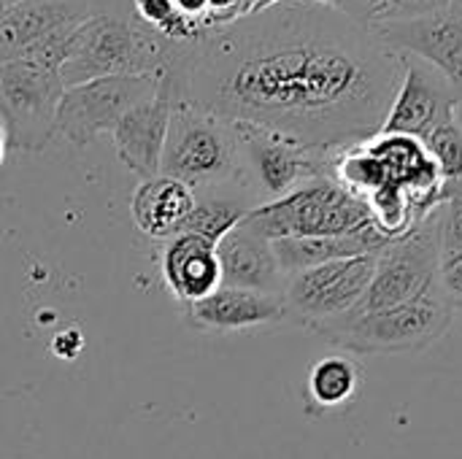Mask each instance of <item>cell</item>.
<instances>
[{"mask_svg":"<svg viewBox=\"0 0 462 459\" xmlns=\"http://www.w3.org/2000/svg\"><path fill=\"white\" fill-rule=\"evenodd\" d=\"M111 11H133L125 0H11L0 3V65L43 38L73 32L84 22Z\"/></svg>","mask_w":462,"mask_h":459,"instance_id":"13","label":"cell"},{"mask_svg":"<svg viewBox=\"0 0 462 459\" xmlns=\"http://www.w3.org/2000/svg\"><path fill=\"white\" fill-rule=\"evenodd\" d=\"M195 206V192L168 176H154L138 184L130 208L135 225L152 238H176Z\"/></svg>","mask_w":462,"mask_h":459,"instance_id":"18","label":"cell"},{"mask_svg":"<svg viewBox=\"0 0 462 459\" xmlns=\"http://www.w3.org/2000/svg\"><path fill=\"white\" fill-rule=\"evenodd\" d=\"M441 268V235L439 208L422 216L409 233L395 238L376 254V271L363 303L352 314L382 311L422 300L439 292Z\"/></svg>","mask_w":462,"mask_h":459,"instance_id":"7","label":"cell"},{"mask_svg":"<svg viewBox=\"0 0 462 459\" xmlns=\"http://www.w3.org/2000/svg\"><path fill=\"white\" fill-rule=\"evenodd\" d=\"M371 30L393 54H411L441 70L462 95V0L425 14L374 16Z\"/></svg>","mask_w":462,"mask_h":459,"instance_id":"11","label":"cell"},{"mask_svg":"<svg viewBox=\"0 0 462 459\" xmlns=\"http://www.w3.org/2000/svg\"><path fill=\"white\" fill-rule=\"evenodd\" d=\"M376 271V254L333 260L287 276L282 300L292 322L319 327L349 317L365 298Z\"/></svg>","mask_w":462,"mask_h":459,"instance_id":"8","label":"cell"},{"mask_svg":"<svg viewBox=\"0 0 462 459\" xmlns=\"http://www.w3.org/2000/svg\"><path fill=\"white\" fill-rule=\"evenodd\" d=\"M65 84L60 70H49L24 57L0 65V119L8 141L19 149H43L57 122Z\"/></svg>","mask_w":462,"mask_h":459,"instance_id":"9","label":"cell"},{"mask_svg":"<svg viewBox=\"0 0 462 459\" xmlns=\"http://www.w3.org/2000/svg\"><path fill=\"white\" fill-rule=\"evenodd\" d=\"M401 57V84L379 133L425 141L439 124L455 116L460 92L455 84L420 57Z\"/></svg>","mask_w":462,"mask_h":459,"instance_id":"12","label":"cell"},{"mask_svg":"<svg viewBox=\"0 0 462 459\" xmlns=\"http://www.w3.org/2000/svg\"><path fill=\"white\" fill-rule=\"evenodd\" d=\"M187 319L195 330L208 333H238L252 327H268L287 322V306L279 295L219 287L211 295L187 303Z\"/></svg>","mask_w":462,"mask_h":459,"instance_id":"15","label":"cell"},{"mask_svg":"<svg viewBox=\"0 0 462 459\" xmlns=\"http://www.w3.org/2000/svg\"><path fill=\"white\" fill-rule=\"evenodd\" d=\"M252 208H254V203L244 189H219V192H208V195H195V206H192L181 233L200 235L217 246L230 230H236L246 219V214Z\"/></svg>","mask_w":462,"mask_h":459,"instance_id":"19","label":"cell"},{"mask_svg":"<svg viewBox=\"0 0 462 459\" xmlns=\"http://www.w3.org/2000/svg\"><path fill=\"white\" fill-rule=\"evenodd\" d=\"M455 114H457V119L462 122V97H460V103H457V111H455Z\"/></svg>","mask_w":462,"mask_h":459,"instance_id":"26","label":"cell"},{"mask_svg":"<svg viewBox=\"0 0 462 459\" xmlns=\"http://www.w3.org/2000/svg\"><path fill=\"white\" fill-rule=\"evenodd\" d=\"M439 292L452 306V311H462V254L441 257L439 268Z\"/></svg>","mask_w":462,"mask_h":459,"instance_id":"23","label":"cell"},{"mask_svg":"<svg viewBox=\"0 0 462 459\" xmlns=\"http://www.w3.org/2000/svg\"><path fill=\"white\" fill-rule=\"evenodd\" d=\"M162 276L171 292L187 306L222 287L217 246L200 235H176L162 254Z\"/></svg>","mask_w":462,"mask_h":459,"instance_id":"17","label":"cell"},{"mask_svg":"<svg viewBox=\"0 0 462 459\" xmlns=\"http://www.w3.org/2000/svg\"><path fill=\"white\" fill-rule=\"evenodd\" d=\"M173 3H176L179 14L187 16V19L195 22V24H198V19H203V14L208 11V0H173Z\"/></svg>","mask_w":462,"mask_h":459,"instance_id":"24","label":"cell"},{"mask_svg":"<svg viewBox=\"0 0 462 459\" xmlns=\"http://www.w3.org/2000/svg\"><path fill=\"white\" fill-rule=\"evenodd\" d=\"M241 149V187L254 208L273 203L311 179L330 176V154L325 149L303 146L273 130L236 122Z\"/></svg>","mask_w":462,"mask_h":459,"instance_id":"6","label":"cell"},{"mask_svg":"<svg viewBox=\"0 0 462 459\" xmlns=\"http://www.w3.org/2000/svg\"><path fill=\"white\" fill-rule=\"evenodd\" d=\"M160 176L181 181L195 195L241 187V149L236 122L176 97Z\"/></svg>","mask_w":462,"mask_h":459,"instance_id":"3","label":"cell"},{"mask_svg":"<svg viewBox=\"0 0 462 459\" xmlns=\"http://www.w3.org/2000/svg\"><path fill=\"white\" fill-rule=\"evenodd\" d=\"M452 319V306L441 292H433L406 306L349 314L314 327V333L346 354H414L436 346L449 333Z\"/></svg>","mask_w":462,"mask_h":459,"instance_id":"4","label":"cell"},{"mask_svg":"<svg viewBox=\"0 0 462 459\" xmlns=\"http://www.w3.org/2000/svg\"><path fill=\"white\" fill-rule=\"evenodd\" d=\"M439 235H441V257L462 254V197L444 200L439 206Z\"/></svg>","mask_w":462,"mask_h":459,"instance_id":"22","label":"cell"},{"mask_svg":"<svg viewBox=\"0 0 462 459\" xmlns=\"http://www.w3.org/2000/svg\"><path fill=\"white\" fill-rule=\"evenodd\" d=\"M244 222L263 238L282 241L352 235L374 225V216L363 200L349 195L330 176H319L273 203L252 208Z\"/></svg>","mask_w":462,"mask_h":459,"instance_id":"5","label":"cell"},{"mask_svg":"<svg viewBox=\"0 0 462 459\" xmlns=\"http://www.w3.org/2000/svg\"><path fill=\"white\" fill-rule=\"evenodd\" d=\"M422 143L441 176V197H462V122L457 114L439 124Z\"/></svg>","mask_w":462,"mask_h":459,"instance_id":"21","label":"cell"},{"mask_svg":"<svg viewBox=\"0 0 462 459\" xmlns=\"http://www.w3.org/2000/svg\"><path fill=\"white\" fill-rule=\"evenodd\" d=\"M238 3L241 0H208V11H214V14H230V11L238 8Z\"/></svg>","mask_w":462,"mask_h":459,"instance_id":"25","label":"cell"},{"mask_svg":"<svg viewBox=\"0 0 462 459\" xmlns=\"http://www.w3.org/2000/svg\"><path fill=\"white\" fill-rule=\"evenodd\" d=\"M176 103V81L168 65L160 70L157 92L138 106H133L111 133L116 157L143 181L160 176L162 146L168 138V124Z\"/></svg>","mask_w":462,"mask_h":459,"instance_id":"14","label":"cell"},{"mask_svg":"<svg viewBox=\"0 0 462 459\" xmlns=\"http://www.w3.org/2000/svg\"><path fill=\"white\" fill-rule=\"evenodd\" d=\"M217 257L222 271V287H238L282 298L287 276L276 262L273 243L254 233L246 222H241L217 243Z\"/></svg>","mask_w":462,"mask_h":459,"instance_id":"16","label":"cell"},{"mask_svg":"<svg viewBox=\"0 0 462 459\" xmlns=\"http://www.w3.org/2000/svg\"><path fill=\"white\" fill-rule=\"evenodd\" d=\"M363 368L349 354H325L311 365L309 373V398L317 409H341L360 395Z\"/></svg>","mask_w":462,"mask_h":459,"instance_id":"20","label":"cell"},{"mask_svg":"<svg viewBox=\"0 0 462 459\" xmlns=\"http://www.w3.org/2000/svg\"><path fill=\"white\" fill-rule=\"evenodd\" d=\"M176 97L311 149L379 135L401 57L371 22L328 0H271L176 43Z\"/></svg>","mask_w":462,"mask_h":459,"instance_id":"1","label":"cell"},{"mask_svg":"<svg viewBox=\"0 0 462 459\" xmlns=\"http://www.w3.org/2000/svg\"><path fill=\"white\" fill-rule=\"evenodd\" d=\"M173 51L176 43L138 22L133 11H111L70 32L60 78L68 89L108 76H149L160 73Z\"/></svg>","mask_w":462,"mask_h":459,"instance_id":"2","label":"cell"},{"mask_svg":"<svg viewBox=\"0 0 462 459\" xmlns=\"http://www.w3.org/2000/svg\"><path fill=\"white\" fill-rule=\"evenodd\" d=\"M160 73L149 76H108L68 87L62 92L54 130L76 143L84 146L103 133H114L119 119L138 106L141 100L157 92Z\"/></svg>","mask_w":462,"mask_h":459,"instance_id":"10","label":"cell"}]
</instances>
